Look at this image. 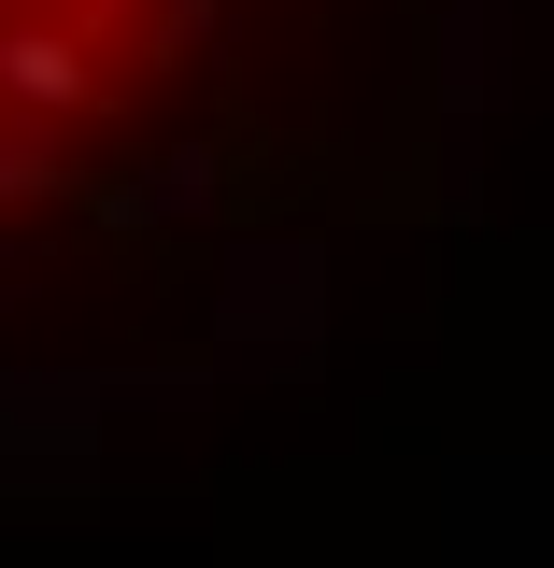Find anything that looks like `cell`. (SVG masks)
I'll list each match as a JSON object with an SVG mask.
<instances>
[{
    "label": "cell",
    "mask_w": 554,
    "mask_h": 568,
    "mask_svg": "<svg viewBox=\"0 0 554 568\" xmlns=\"http://www.w3.org/2000/svg\"><path fill=\"white\" fill-rule=\"evenodd\" d=\"M228 0H0V242L157 142Z\"/></svg>",
    "instance_id": "1"
}]
</instances>
